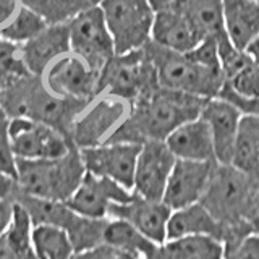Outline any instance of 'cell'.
<instances>
[{
  "instance_id": "6da1fadb",
  "label": "cell",
  "mask_w": 259,
  "mask_h": 259,
  "mask_svg": "<svg viewBox=\"0 0 259 259\" xmlns=\"http://www.w3.org/2000/svg\"><path fill=\"white\" fill-rule=\"evenodd\" d=\"M204 102L206 99L202 97L159 86L132 105L126 118L113 130L105 143L165 141L175 128L199 117Z\"/></svg>"
},
{
  "instance_id": "7a4b0ae2",
  "label": "cell",
  "mask_w": 259,
  "mask_h": 259,
  "mask_svg": "<svg viewBox=\"0 0 259 259\" xmlns=\"http://www.w3.org/2000/svg\"><path fill=\"white\" fill-rule=\"evenodd\" d=\"M89 101L70 99L52 93L42 76L26 73L10 83L0 96V109L8 117H23L49 125L71 141L73 123ZM73 143V141H71Z\"/></svg>"
},
{
  "instance_id": "3957f363",
  "label": "cell",
  "mask_w": 259,
  "mask_h": 259,
  "mask_svg": "<svg viewBox=\"0 0 259 259\" xmlns=\"http://www.w3.org/2000/svg\"><path fill=\"white\" fill-rule=\"evenodd\" d=\"M257 185V182L232 164L217 162L214 165L199 202L224 225V241L253 233L246 224V214Z\"/></svg>"
},
{
  "instance_id": "277c9868",
  "label": "cell",
  "mask_w": 259,
  "mask_h": 259,
  "mask_svg": "<svg viewBox=\"0 0 259 259\" xmlns=\"http://www.w3.org/2000/svg\"><path fill=\"white\" fill-rule=\"evenodd\" d=\"M86 168L76 146L60 157L16 159V186L29 196L67 202L83 180Z\"/></svg>"
},
{
  "instance_id": "5b68a950",
  "label": "cell",
  "mask_w": 259,
  "mask_h": 259,
  "mask_svg": "<svg viewBox=\"0 0 259 259\" xmlns=\"http://www.w3.org/2000/svg\"><path fill=\"white\" fill-rule=\"evenodd\" d=\"M156 70L159 86L210 99L222 88V70H212L191 60L183 52H175L149 40L144 46Z\"/></svg>"
},
{
  "instance_id": "8992f818",
  "label": "cell",
  "mask_w": 259,
  "mask_h": 259,
  "mask_svg": "<svg viewBox=\"0 0 259 259\" xmlns=\"http://www.w3.org/2000/svg\"><path fill=\"white\" fill-rule=\"evenodd\" d=\"M99 96L107 94L135 104L159 88L154 65L146 47L125 54H113L99 71Z\"/></svg>"
},
{
  "instance_id": "52a82bcc",
  "label": "cell",
  "mask_w": 259,
  "mask_h": 259,
  "mask_svg": "<svg viewBox=\"0 0 259 259\" xmlns=\"http://www.w3.org/2000/svg\"><path fill=\"white\" fill-rule=\"evenodd\" d=\"M222 67V88L215 97L233 104L243 115H259V65L225 34L217 37Z\"/></svg>"
},
{
  "instance_id": "ba28073f",
  "label": "cell",
  "mask_w": 259,
  "mask_h": 259,
  "mask_svg": "<svg viewBox=\"0 0 259 259\" xmlns=\"http://www.w3.org/2000/svg\"><path fill=\"white\" fill-rule=\"evenodd\" d=\"M115 54L141 49L151 40L154 8L149 0H102L99 4Z\"/></svg>"
},
{
  "instance_id": "9c48e42d",
  "label": "cell",
  "mask_w": 259,
  "mask_h": 259,
  "mask_svg": "<svg viewBox=\"0 0 259 259\" xmlns=\"http://www.w3.org/2000/svg\"><path fill=\"white\" fill-rule=\"evenodd\" d=\"M70 52L81 57L89 67L101 71L115 54L113 40L99 5H89L68 20Z\"/></svg>"
},
{
  "instance_id": "30bf717a",
  "label": "cell",
  "mask_w": 259,
  "mask_h": 259,
  "mask_svg": "<svg viewBox=\"0 0 259 259\" xmlns=\"http://www.w3.org/2000/svg\"><path fill=\"white\" fill-rule=\"evenodd\" d=\"M132 110V104L107 94L97 96L88 104L73 123L71 141L78 149L93 148L107 141Z\"/></svg>"
},
{
  "instance_id": "8fae6325",
  "label": "cell",
  "mask_w": 259,
  "mask_h": 259,
  "mask_svg": "<svg viewBox=\"0 0 259 259\" xmlns=\"http://www.w3.org/2000/svg\"><path fill=\"white\" fill-rule=\"evenodd\" d=\"M8 135L15 157L24 160L60 157L75 146L55 128L23 117L10 118Z\"/></svg>"
},
{
  "instance_id": "7c38bea8",
  "label": "cell",
  "mask_w": 259,
  "mask_h": 259,
  "mask_svg": "<svg viewBox=\"0 0 259 259\" xmlns=\"http://www.w3.org/2000/svg\"><path fill=\"white\" fill-rule=\"evenodd\" d=\"M42 79L52 93L62 97L91 102L99 96V71L93 70L73 52L57 59L44 71Z\"/></svg>"
},
{
  "instance_id": "4fadbf2b",
  "label": "cell",
  "mask_w": 259,
  "mask_h": 259,
  "mask_svg": "<svg viewBox=\"0 0 259 259\" xmlns=\"http://www.w3.org/2000/svg\"><path fill=\"white\" fill-rule=\"evenodd\" d=\"M141 144L102 143L79 149L86 172L110 178L125 188H133V177Z\"/></svg>"
},
{
  "instance_id": "5bb4252c",
  "label": "cell",
  "mask_w": 259,
  "mask_h": 259,
  "mask_svg": "<svg viewBox=\"0 0 259 259\" xmlns=\"http://www.w3.org/2000/svg\"><path fill=\"white\" fill-rule=\"evenodd\" d=\"M175 160L165 141H148L141 144L132 191L146 199L162 201Z\"/></svg>"
},
{
  "instance_id": "9a60e30c",
  "label": "cell",
  "mask_w": 259,
  "mask_h": 259,
  "mask_svg": "<svg viewBox=\"0 0 259 259\" xmlns=\"http://www.w3.org/2000/svg\"><path fill=\"white\" fill-rule=\"evenodd\" d=\"M133 191L110 178L86 172L67 204L75 212L91 219H107L113 204L130 201Z\"/></svg>"
},
{
  "instance_id": "2e32d148",
  "label": "cell",
  "mask_w": 259,
  "mask_h": 259,
  "mask_svg": "<svg viewBox=\"0 0 259 259\" xmlns=\"http://www.w3.org/2000/svg\"><path fill=\"white\" fill-rule=\"evenodd\" d=\"M215 164V160L177 159L168 175L162 201L172 210L199 202Z\"/></svg>"
},
{
  "instance_id": "e0dca14e",
  "label": "cell",
  "mask_w": 259,
  "mask_h": 259,
  "mask_svg": "<svg viewBox=\"0 0 259 259\" xmlns=\"http://www.w3.org/2000/svg\"><path fill=\"white\" fill-rule=\"evenodd\" d=\"M170 214L172 209L164 201L146 199L135 193L130 201L113 204L109 210V217L123 219L154 245H164L167 241V224Z\"/></svg>"
},
{
  "instance_id": "ac0fdd59",
  "label": "cell",
  "mask_w": 259,
  "mask_h": 259,
  "mask_svg": "<svg viewBox=\"0 0 259 259\" xmlns=\"http://www.w3.org/2000/svg\"><path fill=\"white\" fill-rule=\"evenodd\" d=\"M201 117L206 120L210 130L215 162L230 164L243 113L229 101L221 97H210L202 105Z\"/></svg>"
},
{
  "instance_id": "d6986e66",
  "label": "cell",
  "mask_w": 259,
  "mask_h": 259,
  "mask_svg": "<svg viewBox=\"0 0 259 259\" xmlns=\"http://www.w3.org/2000/svg\"><path fill=\"white\" fill-rule=\"evenodd\" d=\"M20 52L28 71L42 76L57 59L70 52L68 21L47 24L39 34L20 46Z\"/></svg>"
},
{
  "instance_id": "ffe728a7",
  "label": "cell",
  "mask_w": 259,
  "mask_h": 259,
  "mask_svg": "<svg viewBox=\"0 0 259 259\" xmlns=\"http://www.w3.org/2000/svg\"><path fill=\"white\" fill-rule=\"evenodd\" d=\"M204 36L182 12L160 10L154 13L151 40L175 52H190Z\"/></svg>"
},
{
  "instance_id": "44dd1931",
  "label": "cell",
  "mask_w": 259,
  "mask_h": 259,
  "mask_svg": "<svg viewBox=\"0 0 259 259\" xmlns=\"http://www.w3.org/2000/svg\"><path fill=\"white\" fill-rule=\"evenodd\" d=\"M165 144L175 159L215 160L210 130L201 115L175 128L165 138Z\"/></svg>"
},
{
  "instance_id": "7402d4cb",
  "label": "cell",
  "mask_w": 259,
  "mask_h": 259,
  "mask_svg": "<svg viewBox=\"0 0 259 259\" xmlns=\"http://www.w3.org/2000/svg\"><path fill=\"white\" fill-rule=\"evenodd\" d=\"M224 32L233 47L245 51L259 36L257 0H222Z\"/></svg>"
},
{
  "instance_id": "603a6c76",
  "label": "cell",
  "mask_w": 259,
  "mask_h": 259,
  "mask_svg": "<svg viewBox=\"0 0 259 259\" xmlns=\"http://www.w3.org/2000/svg\"><path fill=\"white\" fill-rule=\"evenodd\" d=\"M191 235H207L224 241L225 229L201 202H194L186 207L172 210L167 224V240L191 237Z\"/></svg>"
},
{
  "instance_id": "cb8c5ba5",
  "label": "cell",
  "mask_w": 259,
  "mask_h": 259,
  "mask_svg": "<svg viewBox=\"0 0 259 259\" xmlns=\"http://www.w3.org/2000/svg\"><path fill=\"white\" fill-rule=\"evenodd\" d=\"M31 230L32 222L28 212L15 202L12 221L0 235V259H37L32 248Z\"/></svg>"
},
{
  "instance_id": "d4e9b609",
  "label": "cell",
  "mask_w": 259,
  "mask_h": 259,
  "mask_svg": "<svg viewBox=\"0 0 259 259\" xmlns=\"http://www.w3.org/2000/svg\"><path fill=\"white\" fill-rule=\"evenodd\" d=\"M230 164L259 183V115L241 117Z\"/></svg>"
},
{
  "instance_id": "484cf974",
  "label": "cell",
  "mask_w": 259,
  "mask_h": 259,
  "mask_svg": "<svg viewBox=\"0 0 259 259\" xmlns=\"http://www.w3.org/2000/svg\"><path fill=\"white\" fill-rule=\"evenodd\" d=\"M102 243L110 245L117 249L125 251L135 257L151 254L156 246L151 240H148L143 233L138 232L132 224H128L123 219L107 217V222L104 227Z\"/></svg>"
},
{
  "instance_id": "4316f807",
  "label": "cell",
  "mask_w": 259,
  "mask_h": 259,
  "mask_svg": "<svg viewBox=\"0 0 259 259\" xmlns=\"http://www.w3.org/2000/svg\"><path fill=\"white\" fill-rule=\"evenodd\" d=\"M175 10L182 12L204 37L225 34L222 0H178Z\"/></svg>"
},
{
  "instance_id": "83f0119b",
  "label": "cell",
  "mask_w": 259,
  "mask_h": 259,
  "mask_svg": "<svg viewBox=\"0 0 259 259\" xmlns=\"http://www.w3.org/2000/svg\"><path fill=\"white\" fill-rule=\"evenodd\" d=\"M31 240L37 259H71L75 254L68 233L60 227L47 224L32 225Z\"/></svg>"
},
{
  "instance_id": "f1b7e54d",
  "label": "cell",
  "mask_w": 259,
  "mask_h": 259,
  "mask_svg": "<svg viewBox=\"0 0 259 259\" xmlns=\"http://www.w3.org/2000/svg\"><path fill=\"white\" fill-rule=\"evenodd\" d=\"M164 248L172 259H224V243L207 235L167 240Z\"/></svg>"
},
{
  "instance_id": "f546056e",
  "label": "cell",
  "mask_w": 259,
  "mask_h": 259,
  "mask_svg": "<svg viewBox=\"0 0 259 259\" xmlns=\"http://www.w3.org/2000/svg\"><path fill=\"white\" fill-rule=\"evenodd\" d=\"M47 21L36 12L29 10L26 7H20L18 13L13 16V20L0 29V37L10 40L13 44H24L26 40L32 39L47 26Z\"/></svg>"
},
{
  "instance_id": "4dcf8cb0",
  "label": "cell",
  "mask_w": 259,
  "mask_h": 259,
  "mask_svg": "<svg viewBox=\"0 0 259 259\" xmlns=\"http://www.w3.org/2000/svg\"><path fill=\"white\" fill-rule=\"evenodd\" d=\"M23 7L40 15L49 24L67 23L76 13L88 8V0H20Z\"/></svg>"
},
{
  "instance_id": "1f68e13d",
  "label": "cell",
  "mask_w": 259,
  "mask_h": 259,
  "mask_svg": "<svg viewBox=\"0 0 259 259\" xmlns=\"http://www.w3.org/2000/svg\"><path fill=\"white\" fill-rule=\"evenodd\" d=\"M26 73L29 71L21 59L20 46L0 37V96L10 83Z\"/></svg>"
},
{
  "instance_id": "d6a6232c",
  "label": "cell",
  "mask_w": 259,
  "mask_h": 259,
  "mask_svg": "<svg viewBox=\"0 0 259 259\" xmlns=\"http://www.w3.org/2000/svg\"><path fill=\"white\" fill-rule=\"evenodd\" d=\"M224 259H259V235L248 233L224 241Z\"/></svg>"
},
{
  "instance_id": "836d02e7",
  "label": "cell",
  "mask_w": 259,
  "mask_h": 259,
  "mask_svg": "<svg viewBox=\"0 0 259 259\" xmlns=\"http://www.w3.org/2000/svg\"><path fill=\"white\" fill-rule=\"evenodd\" d=\"M10 117L0 109V172L16 177V157L12 149L10 135H8Z\"/></svg>"
},
{
  "instance_id": "e575fe53",
  "label": "cell",
  "mask_w": 259,
  "mask_h": 259,
  "mask_svg": "<svg viewBox=\"0 0 259 259\" xmlns=\"http://www.w3.org/2000/svg\"><path fill=\"white\" fill-rule=\"evenodd\" d=\"M71 259H136L133 254H128L125 251L117 249L110 245H105V243H101V245L93 246L84 251H78V253L73 254Z\"/></svg>"
},
{
  "instance_id": "d590c367",
  "label": "cell",
  "mask_w": 259,
  "mask_h": 259,
  "mask_svg": "<svg viewBox=\"0 0 259 259\" xmlns=\"http://www.w3.org/2000/svg\"><path fill=\"white\" fill-rule=\"evenodd\" d=\"M20 7V0H0V29L13 20V16L18 13Z\"/></svg>"
},
{
  "instance_id": "8d00e7d4",
  "label": "cell",
  "mask_w": 259,
  "mask_h": 259,
  "mask_svg": "<svg viewBox=\"0 0 259 259\" xmlns=\"http://www.w3.org/2000/svg\"><path fill=\"white\" fill-rule=\"evenodd\" d=\"M246 224L249 225L251 232L259 235V185L254 191L253 199H251V204L246 214Z\"/></svg>"
},
{
  "instance_id": "74e56055",
  "label": "cell",
  "mask_w": 259,
  "mask_h": 259,
  "mask_svg": "<svg viewBox=\"0 0 259 259\" xmlns=\"http://www.w3.org/2000/svg\"><path fill=\"white\" fill-rule=\"evenodd\" d=\"M18 186H16V180L13 177L0 172V199H12L15 198Z\"/></svg>"
},
{
  "instance_id": "f35d334b",
  "label": "cell",
  "mask_w": 259,
  "mask_h": 259,
  "mask_svg": "<svg viewBox=\"0 0 259 259\" xmlns=\"http://www.w3.org/2000/svg\"><path fill=\"white\" fill-rule=\"evenodd\" d=\"M15 202L12 199H0V235L5 232L13 215Z\"/></svg>"
},
{
  "instance_id": "ab89813d",
  "label": "cell",
  "mask_w": 259,
  "mask_h": 259,
  "mask_svg": "<svg viewBox=\"0 0 259 259\" xmlns=\"http://www.w3.org/2000/svg\"><path fill=\"white\" fill-rule=\"evenodd\" d=\"M149 4L154 8V12L175 10V7L178 5V0H149Z\"/></svg>"
},
{
  "instance_id": "60d3db41",
  "label": "cell",
  "mask_w": 259,
  "mask_h": 259,
  "mask_svg": "<svg viewBox=\"0 0 259 259\" xmlns=\"http://www.w3.org/2000/svg\"><path fill=\"white\" fill-rule=\"evenodd\" d=\"M136 259H172V257L168 256V253L165 251L164 245H159V246H156V249H154L151 254L140 256V257H136Z\"/></svg>"
},
{
  "instance_id": "b9f144b4",
  "label": "cell",
  "mask_w": 259,
  "mask_h": 259,
  "mask_svg": "<svg viewBox=\"0 0 259 259\" xmlns=\"http://www.w3.org/2000/svg\"><path fill=\"white\" fill-rule=\"evenodd\" d=\"M245 52L259 65V36L253 40V42L248 44V47L245 49Z\"/></svg>"
},
{
  "instance_id": "7bdbcfd3",
  "label": "cell",
  "mask_w": 259,
  "mask_h": 259,
  "mask_svg": "<svg viewBox=\"0 0 259 259\" xmlns=\"http://www.w3.org/2000/svg\"><path fill=\"white\" fill-rule=\"evenodd\" d=\"M88 2L91 4V5H99V4L102 2V0H88Z\"/></svg>"
},
{
  "instance_id": "ee69618b",
  "label": "cell",
  "mask_w": 259,
  "mask_h": 259,
  "mask_svg": "<svg viewBox=\"0 0 259 259\" xmlns=\"http://www.w3.org/2000/svg\"><path fill=\"white\" fill-rule=\"evenodd\" d=\"M257 2H259V0H257Z\"/></svg>"
}]
</instances>
